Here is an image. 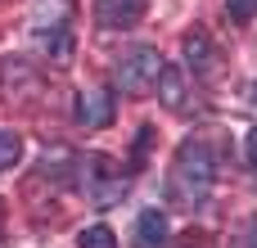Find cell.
Segmentation results:
<instances>
[{
    "mask_svg": "<svg viewBox=\"0 0 257 248\" xmlns=\"http://www.w3.org/2000/svg\"><path fill=\"white\" fill-rule=\"evenodd\" d=\"M212 185H217V158H212V149L203 140H185L181 154H176V167L167 176V199L176 208H190L194 212V208L208 203Z\"/></svg>",
    "mask_w": 257,
    "mask_h": 248,
    "instance_id": "obj_1",
    "label": "cell"
},
{
    "mask_svg": "<svg viewBox=\"0 0 257 248\" xmlns=\"http://www.w3.org/2000/svg\"><path fill=\"white\" fill-rule=\"evenodd\" d=\"M68 23H72V0H32V14H27L32 41L59 68L72 63V32H68Z\"/></svg>",
    "mask_w": 257,
    "mask_h": 248,
    "instance_id": "obj_2",
    "label": "cell"
},
{
    "mask_svg": "<svg viewBox=\"0 0 257 248\" xmlns=\"http://www.w3.org/2000/svg\"><path fill=\"white\" fill-rule=\"evenodd\" d=\"M158 72H163V54H158L154 45H131V50H122L117 63H113V81H117V90H126V95L154 90Z\"/></svg>",
    "mask_w": 257,
    "mask_h": 248,
    "instance_id": "obj_3",
    "label": "cell"
},
{
    "mask_svg": "<svg viewBox=\"0 0 257 248\" xmlns=\"http://www.w3.org/2000/svg\"><path fill=\"white\" fill-rule=\"evenodd\" d=\"M77 176H81V185L90 190V199H95V208H108V203H117L122 194H126V176H117V167H113V158H104V154H86V158H77Z\"/></svg>",
    "mask_w": 257,
    "mask_h": 248,
    "instance_id": "obj_4",
    "label": "cell"
},
{
    "mask_svg": "<svg viewBox=\"0 0 257 248\" xmlns=\"http://www.w3.org/2000/svg\"><path fill=\"white\" fill-rule=\"evenodd\" d=\"M145 5L149 0H95V23L108 32H126L145 18Z\"/></svg>",
    "mask_w": 257,
    "mask_h": 248,
    "instance_id": "obj_5",
    "label": "cell"
},
{
    "mask_svg": "<svg viewBox=\"0 0 257 248\" xmlns=\"http://www.w3.org/2000/svg\"><path fill=\"white\" fill-rule=\"evenodd\" d=\"M185 59H190V68H194V77H217L221 72V50L212 45V36L208 32H190L185 36Z\"/></svg>",
    "mask_w": 257,
    "mask_h": 248,
    "instance_id": "obj_6",
    "label": "cell"
},
{
    "mask_svg": "<svg viewBox=\"0 0 257 248\" xmlns=\"http://www.w3.org/2000/svg\"><path fill=\"white\" fill-rule=\"evenodd\" d=\"M77 122L86 131H104L113 122V95L108 90H81L77 95Z\"/></svg>",
    "mask_w": 257,
    "mask_h": 248,
    "instance_id": "obj_7",
    "label": "cell"
},
{
    "mask_svg": "<svg viewBox=\"0 0 257 248\" xmlns=\"http://www.w3.org/2000/svg\"><path fill=\"white\" fill-rule=\"evenodd\" d=\"M154 90H158L163 108H172V113H185V108H190V86H185V72H181V68H167V63H163Z\"/></svg>",
    "mask_w": 257,
    "mask_h": 248,
    "instance_id": "obj_8",
    "label": "cell"
},
{
    "mask_svg": "<svg viewBox=\"0 0 257 248\" xmlns=\"http://www.w3.org/2000/svg\"><path fill=\"white\" fill-rule=\"evenodd\" d=\"M136 248H167V217L158 208L136 217Z\"/></svg>",
    "mask_w": 257,
    "mask_h": 248,
    "instance_id": "obj_9",
    "label": "cell"
},
{
    "mask_svg": "<svg viewBox=\"0 0 257 248\" xmlns=\"http://www.w3.org/2000/svg\"><path fill=\"white\" fill-rule=\"evenodd\" d=\"M72 167H77V154H72V149H63V145L45 149V158H41V172H45V176H54V181H72Z\"/></svg>",
    "mask_w": 257,
    "mask_h": 248,
    "instance_id": "obj_10",
    "label": "cell"
},
{
    "mask_svg": "<svg viewBox=\"0 0 257 248\" xmlns=\"http://www.w3.org/2000/svg\"><path fill=\"white\" fill-rule=\"evenodd\" d=\"M18 158H23V136L18 131H0V172L18 167Z\"/></svg>",
    "mask_w": 257,
    "mask_h": 248,
    "instance_id": "obj_11",
    "label": "cell"
},
{
    "mask_svg": "<svg viewBox=\"0 0 257 248\" xmlns=\"http://www.w3.org/2000/svg\"><path fill=\"white\" fill-rule=\"evenodd\" d=\"M77 248H117V235L108 226H86L77 235Z\"/></svg>",
    "mask_w": 257,
    "mask_h": 248,
    "instance_id": "obj_12",
    "label": "cell"
},
{
    "mask_svg": "<svg viewBox=\"0 0 257 248\" xmlns=\"http://www.w3.org/2000/svg\"><path fill=\"white\" fill-rule=\"evenodd\" d=\"M226 9H230L235 23H248V18L257 14V0H226Z\"/></svg>",
    "mask_w": 257,
    "mask_h": 248,
    "instance_id": "obj_13",
    "label": "cell"
},
{
    "mask_svg": "<svg viewBox=\"0 0 257 248\" xmlns=\"http://www.w3.org/2000/svg\"><path fill=\"white\" fill-rule=\"evenodd\" d=\"M244 154H248V163H253V167H257V127H253V131H248V149H244Z\"/></svg>",
    "mask_w": 257,
    "mask_h": 248,
    "instance_id": "obj_14",
    "label": "cell"
},
{
    "mask_svg": "<svg viewBox=\"0 0 257 248\" xmlns=\"http://www.w3.org/2000/svg\"><path fill=\"white\" fill-rule=\"evenodd\" d=\"M248 90H253V104H257V86H248Z\"/></svg>",
    "mask_w": 257,
    "mask_h": 248,
    "instance_id": "obj_15",
    "label": "cell"
},
{
    "mask_svg": "<svg viewBox=\"0 0 257 248\" xmlns=\"http://www.w3.org/2000/svg\"><path fill=\"white\" fill-rule=\"evenodd\" d=\"M0 217H5V212H0Z\"/></svg>",
    "mask_w": 257,
    "mask_h": 248,
    "instance_id": "obj_16",
    "label": "cell"
}]
</instances>
